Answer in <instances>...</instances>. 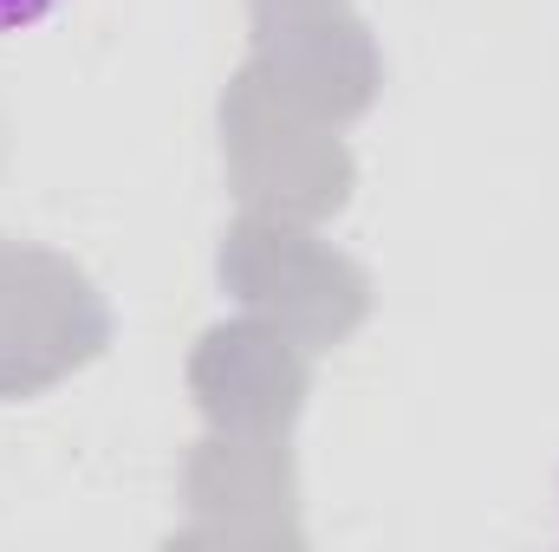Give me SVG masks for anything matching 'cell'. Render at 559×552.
<instances>
[{"mask_svg":"<svg viewBox=\"0 0 559 552\" xmlns=\"http://www.w3.org/2000/svg\"><path fill=\"white\" fill-rule=\"evenodd\" d=\"M59 13H66V0H0V39L33 33V26H46V20H59Z\"/></svg>","mask_w":559,"mask_h":552,"instance_id":"obj_1","label":"cell"}]
</instances>
